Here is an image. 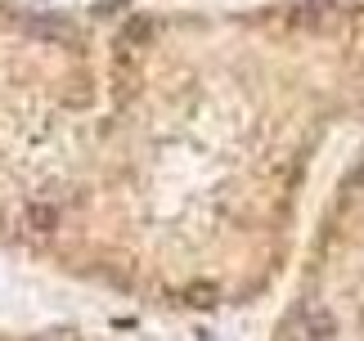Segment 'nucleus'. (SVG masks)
Here are the masks:
<instances>
[{
	"mask_svg": "<svg viewBox=\"0 0 364 341\" xmlns=\"http://www.w3.org/2000/svg\"><path fill=\"white\" fill-rule=\"evenodd\" d=\"M360 85L364 0H0V251L158 310L257 301Z\"/></svg>",
	"mask_w": 364,
	"mask_h": 341,
	"instance_id": "1",
	"label": "nucleus"
},
{
	"mask_svg": "<svg viewBox=\"0 0 364 341\" xmlns=\"http://www.w3.org/2000/svg\"><path fill=\"white\" fill-rule=\"evenodd\" d=\"M0 341H100V337H81V332H32V337H0Z\"/></svg>",
	"mask_w": 364,
	"mask_h": 341,
	"instance_id": "2",
	"label": "nucleus"
}]
</instances>
